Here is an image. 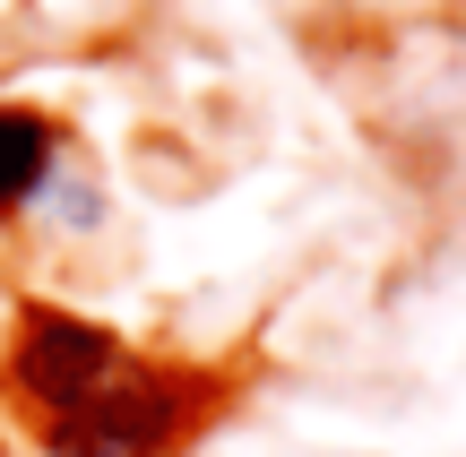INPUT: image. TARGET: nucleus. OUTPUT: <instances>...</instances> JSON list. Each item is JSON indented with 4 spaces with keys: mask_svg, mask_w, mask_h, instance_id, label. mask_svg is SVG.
<instances>
[{
    "mask_svg": "<svg viewBox=\"0 0 466 457\" xmlns=\"http://www.w3.org/2000/svg\"><path fill=\"white\" fill-rule=\"evenodd\" d=\"M44 164H52V130L35 113H9L0 104V207H17L35 182H44Z\"/></svg>",
    "mask_w": 466,
    "mask_h": 457,
    "instance_id": "2",
    "label": "nucleus"
},
{
    "mask_svg": "<svg viewBox=\"0 0 466 457\" xmlns=\"http://www.w3.org/2000/svg\"><path fill=\"white\" fill-rule=\"evenodd\" d=\"M17 380L44 406V432L61 457H165L190 423V380L130 363L104 328L26 311Z\"/></svg>",
    "mask_w": 466,
    "mask_h": 457,
    "instance_id": "1",
    "label": "nucleus"
}]
</instances>
